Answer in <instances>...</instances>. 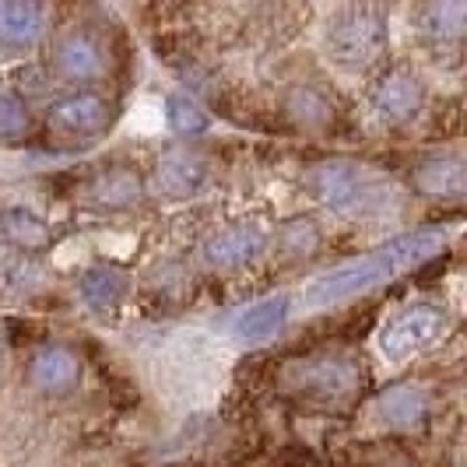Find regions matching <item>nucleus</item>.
<instances>
[{"mask_svg": "<svg viewBox=\"0 0 467 467\" xmlns=\"http://www.w3.org/2000/svg\"><path fill=\"white\" fill-rule=\"evenodd\" d=\"M446 233L443 229H415L404 233L390 243H383L379 250H373L369 257L341 264L327 275H320L317 281H309V288L303 292V303L309 309H330V306L345 303L351 296H362L366 288L383 285V281L398 278L400 271L415 267L421 260L436 257L443 250Z\"/></svg>", "mask_w": 467, "mask_h": 467, "instance_id": "f257e3e1", "label": "nucleus"}, {"mask_svg": "<svg viewBox=\"0 0 467 467\" xmlns=\"http://www.w3.org/2000/svg\"><path fill=\"white\" fill-rule=\"evenodd\" d=\"M313 193L345 218H379L400 208V187L376 165L330 159L309 172Z\"/></svg>", "mask_w": 467, "mask_h": 467, "instance_id": "f03ea898", "label": "nucleus"}, {"mask_svg": "<svg viewBox=\"0 0 467 467\" xmlns=\"http://www.w3.org/2000/svg\"><path fill=\"white\" fill-rule=\"evenodd\" d=\"M327 57L345 70H366L387 49V15L369 4L337 7L324 28Z\"/></svg>", "mask_w": 467, "mask_h": 467, "instance_id": "7ed1b4c3", "label": "nucleus"}, {"mask_svg": "<svg viewBox=\"0 0 467 467\" xmlns=\"http://www.w3.org/2000/svg\"><path fill=\"white\" fill-rule=\"evenodd\" d=\"M285 387L303 398L337 404L362 390V369L355 358H345V355H317V358L292 362L285 369Z\"/></svg>", "mask_w": 467, "mask_h": 467, "instance_id": "20e7f679", "label": "nucleus"}, {"mask_svg": "<svg viewBox=\"0 0 467 467\" xmlns=\"http://www.w3.org/2000/svg\"><path fill=\"white\" fill-rule=\"evenodd\" d=\"M446 330V309L436 303H415L404 306L398 317L379 330V351L387 362L404 366L411 358H419L421 351H429Z\"/></svg>", "mask_w": 467, "mask_h": 467, "instance_id": "39448f33", "label": "nucleus"}, {"mask_svg": "<svg viewBox=\"0 0 467 467\" xmlns=\"http://www.w3.org/2000/svg\"><path fill=\"white\" fill-rule=\"evenodd\" d=\"M421 102H425V88H421L419 78L411 70H394L376 85L369 109L383 127H398L419 113Z\"/></svg>", "mask_w": 467, "mask_h": 467, "instance_id": "423d86ee", "label": "nucleus"}, {"mask_svg": "<svg viewBox=\"0 0 467 467\" xmlns=\"http://www.w3.org/2000/svg\"><path fill=\"white\" fill-rule=\"evenodd\" d=\"M109 102L102 95L92 92H78L60 99L53 109H49V130L53 134H64V138H92L99 130H106L109 123Z\"/></svg>", "mask_w": 467, "mask_h": 467, "instance_id": "0eeeda50", "label": "nucleus"}, {"mask_svg": "<svg viewBox=\"0 0 467 467\" xmlns=\"http://www.w3.org/2000/svg\"><path fill=\"white\" fill-rule=\"evenodd\" d=\"M47 15L32 0H0V60L28 53L43 39Z\"/></svg>", "mask_w": 467, "mask_h": 467, "instance_id": "6e6552de", "label": "nucleus"}, {"mask_svg": "<svg viewBox=\"0 0 467 467\" xmlns=\"http://www.w3.org/2000/svg\"><path fill=\"white\" fill-rule=\"evenodd\" d=\"M208 162L187 148H172L155 162V190L169 201H187L197 197L208 183Z\"/></svg>", "mask_w": 467, "mask_h": 467, "instance_id": "1a4fd4ad", "label": "nucleus"}, {"mask_svg": "<svg viewBox=\"0 0 467 467\" xmlns=\"http://www.w3.org/2000/svg\"><path fill=\"white\" fill-rule=\"evenodd\" d=\"M264 243H267V233L260 225H229L201 246V257L214 271H235V267H243V264L257 257Z\"/></svg>", "mask_w": 467, "mask_h": 467, "instance_id": "9d476101", "label": "nucleus"}, {"mask_svg": "<svg viewBox=\"0 0 467 467\" xmlns=\"http://www.w3.org/2000/svg\"><path fill=\"white\" fill-rule=\"evenodd\" d=\"M53 67L67 81H95L106 67V53L88 32H67L53 49Z\"/></svg>", "mask_w": 467, "mask_h": 467, "instance_id": "9b49d317", "label": "nucleus"}, {"mask_svg": "<svg viewBox=\"0 0 467 467\" xmlns=\"http://www.w3.org/2000/svg\"><path fill=\"white\" fill-rule=\"evenodd\" d=\"M415 190L436 201H461L467 190V169L461 155H432L415 169Z\"/></svg>", "mask_w": 467, "mask_h": 467, "instance_id": "f8f14e48", "label": "nucleus"}, {"mask_svg": "<svg viewBox=\"0 0 467 467\" xmlns=\"http://www.w3.org/2000/svg\"><path fill=\"white\" fill-rule=\"evenodd\" d=\"M32 383L43 390V394H67L70 387L81 379V362L78 355L60 345H49V348L36 351L32 366H28Z\"/></svg>", "mask_w": 467, "mask_h": 467, "instance_id": "ddd939ff", "label": "nucleus"}, {"mask_svg": "<svg viewBox=\"0 0 467 467\" xmlns=\"http://www.w3.org/2000/svg\"><path fill=\"white\" fill-rule=\"evenodd\" d=\"M127 288H130V275L113 267V264H92V267L81 275V285H78L85 306L95 309V313H113V309L123 303Z\"/></svg>", "mask_w": 467, "mask_h": 467, "instance_id": "4468645a", "label": "nucleus"}, {"mask_svg": "<svg viewBox=\"0 0 467 467\" xmlns=\"http://www.w3.org/2000/svg\"><path fill=\"white\" fill-rule=\"evenodd\" d=\"M288 306H292L288 296H271V299H264L257 306H246L233 320V334L243 337V341H267V337H275L285 327V320H288Z\"/></svg>", "mask_w": 467, "mask_h": 467, "instance_id": "2eb2a0df", "label": "nucleus"}, {"mask_svg": "<svg viewBox=\"0 0 467 467\" xmlns=\"http://www.w3.org/2000/svg\"><path fill=\"white\" fill-rule=\"evenodd\" d=\"M429 415V398L419 387H390L376 398V419L390 429H411Z\"/></svg>", "mask_w": 467, "mask_h": 467, "instance_id": "dca6fc26", "label": "nucleus"}, {"mask_svg": "<svg viewBox=\"0 0 467 467\" xmlns=\"http://www.w3.org/2000/svg\"><path fill=\"white\" fill-rule=\"evenodd\" d=\"M0 239L15 243L18 250H43L49 243V229L28 208H7L0 211Z\"/></svg>", "mask_w": 467, "mask_h": 467, "instance_id": "f3484780", "label": "nucleus"}, {"mask_svg": "<svg viewBox=\"0 0 467 467\" xmlns=\"http://www.w3.org/2000/svg\"><path fill=\"white\" fill-rule=\"evenodd\" d=\"M88 197L95 204H106V208H127L140 197V176L134 169H113V172L95 180Z\"/></svg>", "mask_w": 467, "mask_h": 467, "instance_id": "a211bd4d", "label": "nucleus"}, {"mask_svg": "<svg viewBox=\"0 0 467 467\" xmlns=\"http://www.w3.org/2000/svg\"><path fill=\"white\" fill-rule=\"evenodd\" d=\"M467 25V4L464 0H443V4H429L421 7V28L429 36L440 39H457Z\"/></svg>", "mask_w": 467, "mask_h": 467, "instance_id": "6ab92c4d", "label": "nucleus"}, {"mask_svg": "<svg viewBox=\"0 0 467 467\" xmlns=\"http://www.w3.org/2000/svg\"><path fill=\"white\" fill-rule=\"evenodd\" d=\"M285 109L292 113V119L299 123V127H327L330 117H334V109H330V102L324 95L317 92V88H292L288 99H285Z\"/></svg>", "mask_w": 467, "mask_h": 467, "instance_id": "aec40b11", "label": "nucleus"}, {"mask_svg": "<svg viewBox=\"0 0 467 467\" xmlns=\"http://www.w3.org/2000/svg\"><path fill=\"white\" fill-rule=\"evenodd\" d=\"M165 117H169V127L183 138H193V134H204L211 127V117L187 95H172L165 102Z\"/></svg>", "mask_w": 467, "mask_h": 467, "instance_id": "412c9836", "label": "nucleus"}, {"mask_svg": "<svg viewBox=\"0 0 467 467\" xmlns=\"http://www.w3.org/2000/svg\"><path fill=\"white\" fill-rule=\"evenodd\" d=\"M281 254L288 257H313L317 246H320V225L313 218H299V222H288L278 235Z\"/></svg>", "mask_w": 467, "mask_h": 467, "instance_id": "4be33fe9", "label": "nucleus"}, {"mask_svg": "<svg viewBox=\"0 0 467 467\" xmlns=\"http://www.w3.org/2000/svg\"><path fill=\"white\" fill-rule=\"evenodd\" d=\"M28 130V109L18 95L11 92H0V138L11 140V138H22Z\"/></svg>", "mask_w": 467, "mask_h": 467, "instance_id": "5701e85b", "label": "nucleus"}]
</instances>
